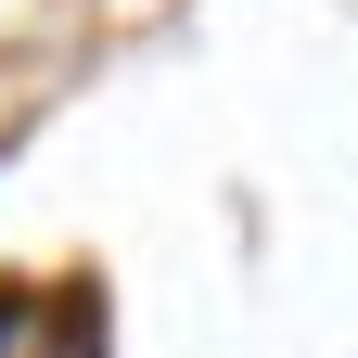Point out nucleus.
<instances>
[{
    "label": "nucleus",
    "instance_id": "f257e3e1",
    "mask_svg": "<svg viewBox=\"0 0 358 358\" xmlns=\"http://www.w3.org/2000/svg\"><path fill=\"white\" fill-rule=\"evenodd\" d=\"M13 333H26V307H13V294H0V345H13Z\"/></svg>",
    "mask_w": 358,
    "mask_h": 358
}]
</instances>
